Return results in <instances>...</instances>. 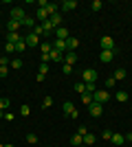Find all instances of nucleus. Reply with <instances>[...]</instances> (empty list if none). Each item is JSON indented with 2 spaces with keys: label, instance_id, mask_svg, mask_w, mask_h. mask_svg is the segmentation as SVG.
I'll return each instance as SVG.
<instances>
[{
  "label": "nucleus",
  "instance_id": "nucleus-12",
  "mask_svg": "<svg viewBox=\"0 0 132 147\" xmlns=\"http://www.w3.org/2000/svg\"><path fill=\"white\" fill-rule=\"evenodd\" d=\"M112 57H114V51H101L99 59L104 61V64H108V61H112Z\"/></svg>",
  "mask_w": 132,
  "mask_h": 147
},
{
  "label": "nucleus",
  "instance_id": "nucleus-35",
  "mask_svg": "<svg viewBox=\"0 0 132 147\" xmlns=\"http://www.w3.org/2000/svg\"><path fill=\"white\" fill-rule=\"evenodd\" d=\"M40 75H46L49 73V64H46V61H42V64H40V70H38Z\"/></svg>",
  "mask_w": 132,
  "mask_h": 147
},
{
  "label": "nucleus",
  "instance_id": "nucleus-26",
  "mask_svg": "<svg viewBox=\"0 0 132 147\" xmlns=\"http://www.w3.org/2000/svg\"><path fill=\"white\" fill-rule=\"evenodd\" d=\"M22 26H29V29L33 31V26H35V18H29V16H26V18L22 20Z\"/></svg>",
  "mask_w": 132,
  "mask_h": 147
},
{
  "label": "nucleus",
  "instance_id": "nucleus-32",
  "mask_svg": "<svg viewBox=\"0 0 132 147\" xmlns=\"http://www.w3.org/2000/svg\"><path fill=\"white\" fill-rule=\"evenodd\" d=\"M24 49H26V44H24V40H20V42L16 44V53H24Z\"/></svg>",
  "mask_w": 132,
  "mask_h": 147
},
{
  "label": "nucleus",
  "instance_id": "nucleus-29",
  "mask_svg": "<svg viewBox=\"0 0 132 147\" xmlns=\"http://www.w3.org/2000/svg\"><path fill=\"white\" fill-rule=\"evenodd\" d=\"M26 143H29V145H35V143H38V134H26Z\"/></svg>",
  "mask_w": 132,
  "mask_h": 147
},
{
  "label": "nucleus",
  "instance_id": "nucleus-41",
  "mask_svg": "<svg viewBox=\"0 0 132 147\" xmlns=\"http://www.w3.org/2000/svg\"><path fill=\"white\" fill-rule=\"evenodd\" d=\"M9 64H11V59H9L7 55H2V57H0V66H9Z\"/></svg>",
  "mask_w": 132,
  "mask_h": 147
},
{
  "label": "nucleus",
  "instance_id": "nucleus-25",
  "mask_svg": "<svg viewBox=\"0 0 132 147\" xmlns=\"http://www.w3.org/2000/svg\"><path fill=\"white\" fill-rule=\"evenodd\" d=\"M110 141H112L114 145H123V143H126V136H121V134H112V138H110Z\"/></svg>",
  "mask_w": 132,
  "mask_h": 147
},
{
  "label": "nucleus",
  "instance_id": "nucleus-6",
  "mask_svg": "<svg viewBox=\"0 0 132 147\" xmlns=\"http://www.w3.org/2000/svg\"><path fill=\"white\" fill-rule=\"evenodd\" d=\"M64 112H66V117H70V119H77V114H79V112L75 110V105L70 103V101H66V103H64Z\"/></svg>",
  "mask_w": 132,
  "mask_h": 147
},
{
  "label": "nucleus",
  "instance_id": "nucleus-39",
  "mask_svg": "<svg viewBox=\"0 0 132 147\" xmlns=\"http://www.w3.org/2000/svg\"><path fill=\"white\" fill-rule=\"evenodd\" d=\"M51 105H53V97H46L42 101V108H51Z\"/></svg>",
  "mask_w": 132,
  "mask_h": 147
},
{
  "label": "nucleus",
  "instance_id": "nucleus-45",
  "mask_svg": "<svg viewBox=\"0 0 132 147\" xmlns=\"http://www.w3.org/2000/svg\"><path fill=\"white\" fill-rule=\"evenodd\" d=\"M5 51H7V53H13V51H16V44H9V42H7Z\"/></svg>",
  "mask_w": 132,
  "mask_h": 147
},
{
  "label": "nucleus",
  "instance_id": "nucleus-3",
  "mask_svg": "<svg viewBox=\"0 0 132 147\" xmlns=\"http://www.w3.org/2000/svg\"><path fill=\"white\" fill-rule=\"evenodd\" d=\"M24 18H26V13H24V9H22V7H13V9H11V20L22 22Z\"/></svg>",
  "mask_w": 132,
  "mask_h": 147
},
{
  "label": "nucleus",
  "instance_id": "nucleus-43",
  "mask_svg": "<svg viewBox=\"0 0 132 147\" xmlns=\"http://www.w3.org/2000/svg\"><path fill=\"white\" fill-rule=\"evenodd\" d=\"M62 70H64V75H70V73H73V66H68V64H64V66H62Z\"/></svg>",
  "mask_w": 132,
  "mask_h": 147
},
{
  "label": "nucleus",
  "instance_id": "nucleus-51",
  "mask_svg": "<svg viewBox=\"0 0 132 147\" xmlns=\"http://www.w3.org/2000/svg\"><path fill=\"white\" fill-rule=\"evenodd\" d=\"M0 147H5V145H2V143H0Z\"/></svg>",
  "mask_w": 132,
  "mask_h": 147
},
{
  "label": "nucleus",
  "instance_id": "nucleus-44",
  "mask_svg": "<svg viewBox=\"0 0 132 147\" xmlns=\"http://www.w3.org/2000/svg\"><path fill=\"white\" fill-rule=\"evenodd\" d=\"M86 132H88V127H84V125H79V127H77V134L82 136V138H84V134H86Z\"/></svg>",
  "mask_w": 132,
  "mask_h": 147
},
{
  "label": "nucleus",
  "instance_id": "nucleus-33",
  "mask_svg": "<svg viewBox=\"0 0 132 147\" xmlns=\"http://www.w3.org/2000/svg\"><path fill=\"white\" fill-rule=\"evenodd\" d=\"M31 33H35V35H44V29H42V24H35V26H33V31H31Z\"/></svg>",
  "mask_w": 132,
  "mask_h": 147
},
{
  "label": "nucleus",
  "instance_id": "nucleus-24",
  "mask_svg": "<svg viewBox=\"0 0 132 147\" xmlns=\"http://www.w3.org/2000/svg\"><path fill=\"white\" fill-rule=\"evenodd\" d=\"M117 81H121V79H126V68H117L114 70V75H112Z\"/></svg>",
  "mask_w": 132,
  "mask_h": 147
},
{
  "label": "nucleus",
  "instance_id": "nucleus-49",
  "mask_svg": "<svg viewBox=\"0 0 132 147\" xmlns=\"http://www.w3.org/2000/svg\"><path fill=\"white\" fill-rule=\"evenodd\" d=\"M5 147H13V145H11V143H7V145H5Z\"/></svg>",
  "mask_w": 132,
  "mask_h": 147
},
{
  "label": "nucleus",
  "instance_id": "nucleus-47",
  "mask_svg": "<svg viewBox=\"0 0 132 147\" xmlns=\"http://www.w3.org/2000/svg\"><path fill=\"white\" fill-rule=\"evenodd\" d=\"M5 121H13V114H11V112H5Z\"/></svg>",
  "mask_w": 132,
  "mask_h": 147
},
{
  "label": "nucleus",
  "instance_id": "nucleus-46",
  "mask_svg": "<svg viewBox=\"0 0 132 147\" xmlns=\"http://www.w3.org/2000/svg\"><path fill=\"white\" fill-rule=\"evenodd\" d=\"M7 73H9V66H0V77H7Z\"/></svg>",
  "mask_w": 132,
  "mask_h": 147
},
{
  "label": "nucleus",
  "instance_id": "nucleus-21",
  "mask_svg": "<svg viewBox=\"0 0 132 147\" xmlns=\"http://www.w3.org/2000/svg\"><path fill=\"white\" fill-rule=\"evenodd\" d=\"M40 51H42V55H49L51 51H53V44L51 42H42L40 44Z\"/></svg>",
  "mask_w": 132,
  "mask_h": 147
},
{
  "label": "nucleus",
  "instance_id": "nucleus-4",
  "mask_svg": "<svg viewBox=\"0 0 132 147\" xmlns=\"http://www.w3.org/2000/svg\"><path fill=\"white\" fill-rule=\"evenodd\" d=\"M101 51H114V40L110 35L101 37Z\"/></svg>",
  "mask_w": 132,
  "mask_h": 147
},
{
  "label": "nucleus",
  "instance_id": "nucleus-7",
  "mask_svg": "<svg viewBox=\"0 0 132 147\" xmlns=\"http://www.w3.org/2000/svg\"><path fill=\"white\" fill-rule=\"evenodd\" d=\"M68 29L66 26H57L55 29V40H68Z\"/></svg>",
  "mask_w": 132,
  "mask_h": 147
},
{
  "label": "nucleus",
  "instance_id": "nucleus-30",
  "mask_svg": "<svg viewBox=\"0 0 132 147\" xmlns=\"http://www.w3.org/2000/svg\"><path fill=\"white\" fill-rule=\"evenodd\" d=\"M42 29H44V33H49V31H55V26L51 24V20H46V22H42Z\"/></svg>",
  "mask_w": 132,
  "mask_h": 147
},
{
  "label": "nucleus",
  "instance_id": "nucleus-16",
  "mask_svg": "<svg viewBox=\"0 0 132 147\" xmlns=\"http://www.w3.org/2000/svg\"><path fill=\"white\" fill-rule=\"evenodd\" d=\"M77 46H79V40H77V37H68V40H66V51H75Z\"/></svg>",
  "mask_w": 132,
  "mask_h": 147
},
{
  "label": "nucleus",
  "instance_id": "nucleus-11",
  "mask_svg": "<svg viewBox=\"0 0 132 147\" xmlns=\"http://www.w3.org/2000/svg\"><path fill=\"white\" fill-rule=\"evenodd\" d=\"M53 49L55 51H60V53H66V40H55V42H53Z\"/></svg>",
  "mask_w": 132,
  "mask_h": 147
},
{
  "label": "nucleus",
  "instance_id": "nucleus-10",
  "mask_svg": "<svg viewBox=\"0 0 132 147\" xmlns=\"http://www.w3.org/2000/svg\"><path fill=\"white\" fill-rule=\"evenodd\" d=\"M77 9V0H64L62 2V11H73Z\"/></svg>",
  "mask_w": 132,
  "mask_h": 147
},
{
  "label": "nucleus",
  "instance_id": "nucleus-37",
  "mask_svg": "<svg viewBox=\"0 0 132 147\" xmlns=\"http://www.w3.org/2000/svg\"><path fill=\"white\" fill-rule=\"evenodd\" d=\"M20 114H22V117H29V114H31V108H29V105H22V108H20Z\"/></svg>",
  "mask_w": 132,
  "mask_h": 147
},
{
  "label": "nucleus",
  "instance_id": "nucleus-13",
  "mask_svg": "<svg viewBox=\"0 0 132 147\" xmlns=\"http://www.w3.org/2000/svg\"><path fill=\"white\" fill-rule=\"evenodd\" d=\"M51 24H53V26H55V29H57V26H62V13H60V11H57V13H53V16H51Z\"/></svg>",
  "mask_w": 132,
  "mask_h": 147
},
{
  "label": "nucleus",
  "instance_id": "nucleus-2",
  "mask_svg": "<svg viewBox=\"0 0 132 147\" xmlns=\"http://www.w3.org/2000/svg\"><path fill=\"white\" fill-rule=\"evenodd\" d=\"M82 77H84V84H93V81H97V70L95 68H86L82 73Z\"/></svg>",
  "mask_w": 132,
  "mask_h": 147
},
{
  "label": "nucleus",
  "instance_id": "nucleus-34",
  "mask_svg": "<svg viewBox=\"0 0 132 147\" xmlns=\"http://www.w3.org/2000/svg\"><path fill=\"white\" fill-rule=\"evenodd\" d=\"M9 108V99L7 97H0V110H7Z\"/></svg>",
  "mask_w": 132,
  "mask_h": 147
},
{
  "label": "nucleus",
  "instance_id": "nucleus-48",
  "mask_svg": "<svg viewBox=\"0 0 132 147\" xmlns=\"http://www.w3.org/2000/svg\"><path fill=\"white\" fill-rule=\"evenodd\" d=\"M0 119H5V112H2V110H0Z\"/></svg>",
  "mask_w": 132,
  "mask_h": 147
},
{
  "label": "nucleus",
  "instance_id": "nucleus-36",
  "mask_svg": "<svg viewBox=\"0 0 132 147\" xmlns=\"http://www.w3.org/2000/svg\"><path fill=\"white\" fill-rule=\"evenodd\" d=\"M114 84H117V79H114V77H108V79H106V88H108V90H110V88H114Z\"/></svg>",
  "mask_w": 132,
  "mask_h": 147
},
{
  "label": "nucleus",
  "instance_id": "nucleus-50",
  "mask_svg": "<svg viewBox=\"0 0 132 147\" xmlns=\"http://www.w3.org/2000/svg\"><path fill=\"white\" fill-rule=\"evenodd\" d=\"M79 147H88V145H79Z\"/></svg>",
  "mask_w": 132,
  "mask_h": 147
},
{
  "label": "nucleus",
  "instance_id": "nucleus-14",
  "mask_svg": "<svg viewBox=\"0 0 132 147\" xmlns=\"http://www.w3.org/2000/svg\"><path fill=\"white\" fill-rule=\"evenodd\" d=\"M22 26V22H18V20H9V24H7V29H9V33H18V29Z\"/></svg>",
  "mask_w": 132,
  "mask_h": 147
},
{
  "label": "nucleus",
  "instance_id": "nucleus-40",
  "mask_svg": "<svg viewBox=\"0 0 132 147\" xmlns=\"http://www.w3.org/2000/svg\"><path fill=\"white\" fill-rule=\"evenodd\" d=\"M95 90H97V86H95V81H93V84H86V92H88V94H93Z\"/></svg>",
  "mask_w": 132,
  "mask_h": 147
},
{
  "label": "nucleus",
  "instance_id": "nucleus-20",
  "mask_svg": "<svg viewBox=\"0 0 132 147\" xmlns=\"http://www.w3.org/2000/svg\"><path fill=\"white\" fill-rule=\"evenodd\" d=\"M49 59H53V61H64V55L60 53V51H55V49H53V51L49 53Z\"/></svg>",
  "mask_w": 132,
  "mask_h": 147
},
{
  "label": "nucleus",
  "instance_id": "nucleus-17",
  "mask_svg": "<svg viewBox=\"0 0 132 147\" xmlns=\"http://www.w3.org/2000/svg\"><path fill=\"white\" fill-rule=\"evenodd\" d=\"M35 20H40V22H46V20H49V13H46V9H40V7H38V11H35Z\"/></svg>",
  "mask_w": 132,
  "mask_h": 147
},
{
  "label": "nucleus",
  "instance_id": "nucleus-1",
  "mask_svg": "<svg viewBox=\"0 0 132 147\" xmlns=\"http://www.w3.org/2000/svg\"><path fill=\"white\" fill-rule=\"evenodd\" d=\"M110 97H112V94H110L108 90H95V92H93V103L104 105V103H106V101H108Z\"/></svg>",
  "mask_w": 132,
  "mask_h": 147
},
{
  "label": "nucleus",
  "instance_id": "nucleus-8",
  "mask_svg": "<svg viewBox=\"0 0 132 147\" xmlns=\"http://www.w3.org/2000/svg\"><path fill=\"white\" fill-rule=\"evenodd\" d=\"M77 61V55H75V51H66L64 53V64H68V66H73Z\"/></svg>",
  "mask_w": 132,
  "mask_h": 147
},
{
  "label": "nucleus",
  "instance_id": "nucleus-23",
  "mask_svg": "<svg viewBox=\"0 0 132 147\" xmlns=\"http://www.w3.org/2000/svg\"><path fill=\"white\" fill-rule=\"evenodd\" d=\"M57 11H60V5H55V2H49V5H46V13H49V18L53 16V13H57Z\"/></svg>",
  "mask_w": 132,
  "mask_h": 147
},
{
  "label": "nucleus",
  "instance_id": "nucleus-28",
  "mask_svg": "<svg viewBox=\"0 0 132 147\" xmlns=\"http://www.w3.org/2000/svg\"><path fill=\"white\" fill-rule=\"evenodd\" d=\"M75 92L84 94V92H86V84H84V81H77V84H75Z\"/></svg>",
  "mask_w": 132,
  "mask_h": 147
},
{
  "label": "nucleus",
  "instance_id": "nucleus-42",
  "mask_svg": "<svg viewBox=\"0 0 132 147\" xmlns=\"http://www.w3.org/2000/svg\"><path fill=\"white\" fill-rule=\"evenodd\" d=\"M101 136H104L106 141H110V138H112V132H110V129H104V132H101Z\"/></svg>",
  "mask_w": 132,
  "mask_h": 147
},
{
  "label": "nucleus",
  "instance_id": "nucleus-9",
  "mask_svg": "<svg viewBox=\"0 0 132 147\" xmlns=\"http://www.w3.org/2000/svg\"><path fill=\"white\" fill-rule=\"evenodd\" d=\"M88 112H90V117L97 119V117H101V112H104V110H101L99 103H90V105H88Z\"/></svg>",
  "mask_w": 132,
  "mask_h": 147
},
{
  "label": "nucleus",
  "instance_id": "nucleus-5",
  "mask_svg": "<svg viewBox=\"0 0 132 147\" xmlns=\"http://www.w3.org/2000/svg\"><path fill=\"white\" fill-rule=\"evenodd\" d=\"M24 44H26V46H31V49H33V46H40V44H42V42H40V37L35 35V33H29V35L24 37Z\"/></svg>",
  "mask_w": 132,
  "mask_h": 147
},
{
  "label": "nucleus",
  "instance_id": "nucleus-31",
  "mask_svg": "<svg viewBox=\"0 0 132 147\" xmlns=\"http://www.w3.org/2000/svg\"><path fill=\"white\" fill-rule=\"evenodd\" d=\"M9 66H11L13 70H20V68H22V59H11V64H9Z\"/></svg>",
  "mask_w": 132,
  "mask_h": 147
},
{
  "label": "nucleus",
  "instance_id": "nucleus-18",
  "mask_svg": "<svg viewBox=\"0 0 132 147\" xmlns=\"http://www.w3.org/2000/svg\"><path fill=\"white\" fill-rule=\"evenodd\" d=\"M20 40H24V37H20V33H7V42L9 44H18Z\"/></svg>",
  "mask_w": 132,
  "mask_h": 147
},
{
  "label": "nucleus",
  "instance_id": "nucleus-38",
  "mask_svg": "<svg viewBox=\"0 0 132 147\" xmlns=\"http://www.w3.org/2000/svg\"><path fill=\"white\" fill-rule=\"evenodd\" d=\"M90 9H93V11H99V9H101V0H93Z\"/></svg>",
  "mask_w": 132,
  "mask_h": 147
},
{
  "label": "nucleus",
  "instance_id": "nucleus-22",
  "mask_svg": "<svg viewBox=\"0 0 132 147\" xmlns=\"http://www.w3.org/2000/svg\"><path fill=\"white\" fill-rule=\"evenodd\" d=\"M70 145H73V147H79V145H84V138H82L79 134H73V136H70Z\"/></svg>",
  "mask_w": 132,
  "mask_h": 147
},
{
  "label": "nucleus",
  "instance_id": "nucleus-52",
  "mask_svg": "<svg viewBox=\"0 0 132 147\" xmlns=\"http://www.w3.org/2000/svg\"><path fill=\"white\" fill-rule=\"evenodd\" d=\"M130 13H132V11H130Z\"/></svg>",
  "mask_w": 132,
  "mask_h": 147
},
{
  "label": "nucleus",
  "instance_id": "nucleus-19",
  "mask_svg": "<svg viewBox=\"0 0 132 147\" xmlns=\"http://www.w3.org/2000/svg\"><path fill=\"white\" fill-rule=\"evenodd\" d=\"M95 141H97V136H95L93 132H86V134H84V145H95Z\"/></svg>",
  "mask_w": 132,
  "mask_h": 147
},
{
  "label": "nucleus",
  "instance_id": "nucleus-15",
  "mask_svg": "<svg viewBox=\"0 0 132 147\" xmlns=\"http://www.w3.org/2000/svg\"><path fill=\"white\" fill-rule=\"evenodd\" d=\"M114 99H117L119 103H126L128 99H130V94H128L126 90H119V92H114Z\"/></svg>",
  "mask_w": 132,
  "mask_h": 147
},
{
  "label": "nucleus",
  "instance_id": "nucleus-27",
  "mask_svg": "<svg viewBox=\"0 0 132 147\" xmlns=\"http://www.w3.org/2000/svg\"><path fill=\"white\" fill-rule=\"evenodd\" d=\"M79 97H82L84 105H90V103H93V94H88V92H84V94H79Z\"/></svg>",
  "mask_w": 132,
  "mask_h": 147
}]
</instances>
